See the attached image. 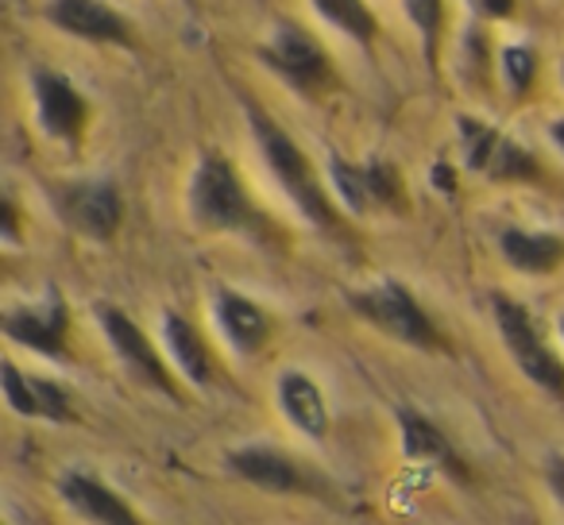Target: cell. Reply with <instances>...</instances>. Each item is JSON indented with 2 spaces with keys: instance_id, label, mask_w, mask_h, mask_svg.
Here are the masks:
<instances>
[{
  "instance_id": "cell-1",
  "label": "cell",
  "mask_w": 564,
  "mask_h": 525,
  "mask_svg": "<svg viewBox=\"0 0 564 525\" xmlns=\"http://www.w3.org/2000/svg\"><path fill=\"white\" fill-rule=\"evenodd\" d=\"M248 120H251V128H256V140H259V151H263L267 166H271V174L282 182V189L291 194V201L302 209V217H310L317 228L337 232L340 228L337 209L329 205V197H325L322 182H317L314 166H310V158L302 155L299 143L282 132L263 109H256V105H248Z\"/></svg>"
},
{
  "instance_id": "cell-2",
  "label": "cell",
  "mask_w": 564,
  "mask_h": 525,
  "mask_svg": "<svg viewBox=\"0 0 564 525\" xmlns=\"http://www.w3.org/2000/svg\"><path fill=\"white\" fill-rule=\"evenodd\" d=\"M189 212L209 232H243L267 236V220L243 194L232 163L225 155H205L189 182Z\"/></svg>"
},
{
  "instance_id": "cell-3",
  "label": "cell",
  "mask_w": 564,
  "mask_h": 525,
  "mask_svg": "<svg viewBox=\"0 0 564 525\" xmlns=\"http://www.w3.org/2000/svg\"><path fill=\"white\" fill-rule=\"evenodd\" d=\"M352 309L360 317H368L376 329H383L387 337L402 340L410 348H422V352H437L441 332L437 325L425 317V309L414 302V294L399 283H379L364 294H352Z\"/></svg>"
},
{
  "instance_id": "cell-4",
  "label": "cell",
  "mask_w": 564,
  "mask_h": 525,
  "mask_svg": "<svg viewBox=\"0 0 564 525\" xmlns=\"http://www.w3.org/2000/svg\"><path fill=\"white\" fill-rule=\"evenodd\" d=\"M491 309H495V321H499L502 344H507V352L514 356L518 368L525 371V379H533V383L545 386L549 394H561L564 398V363L556 360V356L549 352L545 340H541L530 309L518 306V302L507 298V294H495Z\"/></svg>"
},
{
  "instance_id": "cell-5",
  "label": "cell",
  "mask_w": 564,
  "mask_h": 525,
  "mask_svg": "<svg viewBox=\"0 0 564 525\" xmlns=\"http://www.w3.org/2000/svg\"><path fill=\"white\" fill-rule=\"evenodd\" d=\"M101 325L105 332H109V344L117 348V356L124 360V368L132 371L140 383L155 386V391H163L166 398L178 402V383H174V375L166 371V363L159 360L155 344H151L148 337L140 332V325L132 321V317H124L120 309H101Z\"/></svg>"
},
{
  "instance_id": "cell-6",
  "label": "cell",
  "mask_w": 564,
  "mask_h": 525,
  "mask_svg": "<svg viewBox=\"0 0 564 525\" xmlns=\"http://www.w3.org/2000/svg\"><path fill=\"white\" fill-rule=\"evenodd\" d=\"M267 63L282 74L286 81H294L299 89H322L333 78V66L325 58V51L310 40L302 28L282 24L267 43Z\"/></svg>"
},
{
  "instance_id": "cell-7",
  "label": "cell",
  "mask_w": 564,
  "mask_h": 525,
  "mask_svg": "<svg viewBox=\"0 0 564 525\" xmlns=\"http://www.w3.org/2000/svg\"><path fill=\"white\" fill-rule=\"evenodd\" d=\"M63 212L89 240H112L124 220V201L112 182H82L63 194Z\"/></svg>"
},
{
  "instance_id": "cell-8",
  "label": "cell",
  "mask_w": 564,
  "mask_h": 525,
  "mask_svg": "<svg viewBox=\"0 0 564 525\" xmlns=\"http://www.w3.org/2000/svg\"><path fill=\"white\" fill-rule=\"evenodd\" d=\"M47 17H51V24L78 35V40L117 43V47L132 43V28H128L105 0H51Z\"/></svg>"
},
{
  "instance_id": "cell-9",
  "label": "cell",
  "mask_w": 564,
  "mask_h": 525,
  "mask_svg": "<svg viewBox=\"0 0 564 525\" xmlns=\"http://www.w3.org/2000/svg\"><path fill=\"white\" fill-rule=\"evenodd\" d=\"M58 494L94 525H143V517L109 483H101L89 471H66L58 479Z\"/></svg>"
},
{
  "instance_id": "cell-10",
  "label": "cell",
  "mask_w": 564,
  "mask_h": 525,
  "mask_svg": "<svg viewBox=\"0 0 564 525\" xmlns=\"http://www.w3.org/2000/svg\"><path fill=\"white\" fill-rule=\"evenodd\" d=\"M228 468H232L240 479H248L251 486H259V491H271V494L310 491L299 463H294L286 452H279V448H263V445L232 448V452H228Z\"/></svg>"
},
{
  "instance_id": "cell-11",
  "label": "cell",
  "mask_w": 564,
  "mask_h": 525,
  "mask_svg": "<svg viewBox=\"0 0 564 525\" xmlns=\"http://www.w3.org/2000/svg\"><path fill=\"white\" fill-rule=\"evenodd\" d=\"M66 325H70V314H66L63 298H51L47 306H28V309H12L4 314V332H9L17 344L32 348V352L43 356H63L66 352Z\"/></svg>"
},
{
  "instance_id": "cell-12",
  "label": "cell",
  "mask_w": 564,
  "mask_h": 525,
  "mask_svg": "<svg viewBox=\"0 0 564 525\" xmlns=\"http://www.w3.org/2000/svg\"><path fill=\"white\" fill-rule=\"evenodd\" d=\"M399 425H402V448H406L410 460L430 463V468H437V471H445V475L468 483L471 471H468V463H464V456L448 445V437L430 422V417L414 414V409H402Z\"/></svg>"
},
{
  "instance_id": "cell-13",
  "label": "cell",
  "mask_w": 564,
  "mask_h": 525,
  "mask_svg": "<svg viewBox=\"0 0 564 525\" xmlns=\"http://www.w3.org/2000/svg\"><path fill=\"white\" fill-rule=\"evenodd\" d=\"M35 105H40V124L55 140H78L86 128V101L70 81L55 78V74H40L35 78Z\"/></svg>"
},
{
  "instance_id": "cell-14",
  "label": "cell",
  "mask_w": 564,
  "mask_h": 525,
  "mask_svg": "<svg viewBox=\"0 0 564 525\" xmlns=\"http://www.w3.org/2000/svg\"><path fill=\"white\" fill-rule=\"evenodd\" d=\"M213 314H217L220 332H225L236 352H248V356L259 352V348L267 344V337H271V321H267L263 309L236 291H217Z\"/></svg>"
},
{
  "instance_id": "cell-15",
  "label": "cell",
  "mask_w": 564,
  "mask_h": 525,
  "mask_svg": "<svg viewBox=\"0 0 564 525\" xmlns=\"http://www.w3.org/2000/svg\"><path fill=\"white\" fill-rule=\"evenodd\" d=\"M279 402L282 414L291 417V425L306 437L322 440L329 433V409H325V398L317 391V383L302 371H286L279 379Z\"/></svg>"
},
{
  "instance_id": "cell-16",
  "label": "cell",
  "mask_w": 564,
  "mask_h": 525,
  "mask_svg": "<svg viewBox=\"0 0 564 525\" xmlns=\"http://www.w3.org/2000/svg\"><path fill=\"white\" fill-rule=\"evenodd\" d=\"M163 340L171 360L178 363V371L189 379L194 386H209L217 379V363H213V352L205 348V340L197 337V329L178 314L163 317Z\"/></svg>"
},
{
  "instance_id": "cell-17",
  "label": "cell",
  "mask_w": 564,
  "mask_h": 525,
  "mask_svg": "<svg viewBox=\"0 0 564 525\" xmlns=\"http://www.w3.org/2000/svg\"><path fill=\"white\" fill-rule=\"evenodd\" d=\"M499 248L507 263L525 275H549L564 259V243L549 232H522V228H507L499 236Z\"/></svg>"
},
{
  "instance_id": "cell-18",
  "label": "cell",
  "mask_w": 564,
  "mask_h": 525,
  "mask_svg": "<svg viewBox=\"0 0 564 525\" xmlns=\"http://www.w3.org/2000/svg\"><path fill=\"white\" fill-rule=\"evenodd\" d=\"M484 174H487V178H495V182H533L541 171H538V163H533L530 151L518 147V143L507 140V135H499V143H495Z\"/></svg>"
},
{
  "instance_id": "cell-19",
  "label": "cell",
  "mask_w": 564,
  "mask_h": 525,
  "mask_svg": "<svg viewBox=\"0 0 564 525\" xmlns=\"http://www.w3.org/2000/svg\"><path fill=\"white\" fill-rule=\"evenodd\" d=\"M314 4L325 20H333V24L352 35V40H360V43L376 40V17L368 12L364 0H314Z\"/></svg>"
},
{
  "instance_id": "cell-20",
  "label": "cell",
  "mask_w": 564,
  "mask_h": 525,
  "mask_svg": "<svg viewBox=\"0 0 564 525\" xmlns=\"http://www.w3.org/2000/svg\"><path fill=\"white\" fill-rule=\"evenodd\" d=\"M329 178L337 186L340 201L352 212H371V194H368V178H364V166H352L345 158H333L329 163Z\"/></svg>"
},
{
  "instance_id": "cell-21",
  "label": "cell",
  "mask_w": 564,
  "mask_h": 525,
  "mask_svg": "<svg viewBox=\"0 0 564 525\" xmlns=\"http://www.w3.org/2000/svg\"><path fill=\"white\" fill-rule=\"evenodd\" d=\"M460 140H464V158H468L471 171L484 174L487 171V158H491L495 143H499V132L471 117H460Z\"/></svg>"
},
{
  "instance_id": "cell-22",
  "label": "cell",
  "mask_w": 564,
  "mask_h": 525,
  "mask_svg": "<svg viewBox=\"0 0 564 525\" xmlns=\"http://www.w3.org/2000/svg\"><path fill=\"white\" fill-rule=\"evenodd\" d=\"M28 386H32V406L35 417H47V422H70V394L58 383H47V379H32L28 375Z\"/></svg>"
},
{
  "instance_id": "cell-23",
  "label": "cell",
  "mask_w": 564,
  "mask_h": 525,
  "mask_svg": "<svg viewBox=\"0 0 564 525\" xmlns=\"http://www.w3.org/2000/svg\"><path fill=\"white\" fill-rule=\"evenodd\" d=\"M502 70H507L510 89H514V94H525L533 74H538V58H533V51H525V47H507L502 51Z\"/></svg>"
},
{
  "instance_id": "cell-24",
  "label": "cell",
  "mask_w": 564,
  "mask_h": 525,
  "mask_svg": "<svg viewBox=\"0 0 564 525\" xmlns=\"http://www.w3.org/2000/svg\"><path fill=\"white\" fill-rule=\"evenodd\" d=\"M406 12L417 24V32L425 35V43H433V35L441 28V0H406Z\"/></svg>"
},
{
  "instance_id": "cell-25",
  "label": "cell",
  "mask_w": 564,
  "mask_h": 525,
  "mask_svg": "<svg viewBox=\"0 0 564 525\" xmlns=\"http://www.w3.org/2000/svg\"><path fill=\"white\" fill-rule=\"evenodd\" d=\"M545 475H549V491H553L556 499L564 502V456H556V460L549 463V471H545Z\"/></svg>"
},
{
  "instance_id": "cell-26",
  "label": "cell",
  "mask_w": 564,
  "mask_h": 525,
  "mask_svg": "<svg viewBox=\"0 0 564 525\" xmlns=\"http://www.w3.org/2000/svg\"><path fill=\"white\" fill-rule=\"evenodd\" d=\"M4 236H9L12 243L20 240V232H17V205H12V201H4Z\"/></svg>"
},
{
  "instance_id": "cell-27",
  "label": "cell",
  "mask_w": 564,
  "mask_h": 525,
  "mask_svg": "<svg viewBox=\"0 0 564 525\" xmlns=\"http://www.w3.org/2000/svg\"><path fill=\"white\" fill-rule=\"evenodd\" d=\"M479 4H484V12H491V17H507L514 0H479Z\"/></svg>"
},
{
  "instance_id": "cell-28",
  "label": "cell",
  "mask_w": 564,
  "mask_h": 525,
  "mask_svg": "<svg viewBox=\"0 0 564 525\" xmlns=\"http://www.w3.org/2000/svg\"><path fill=\"white\" fill-rule=\"evenodd\" d=\"M433 174H437V182H441V186H445L448 194H453V171H448V166H437V171H433Z\"/></svg>"
},
{
  "instance_id": "cell-29",
  "label": "cell",
  "mask_w": 564,
  "mask_h": 525,
  "mask_svg": "<svg viewBox=\"0 0 564 525\" xmlns=\"http://www.w3.org/2000/svg\"><path fill=\"white\" fill-rule=\"evenodd\" d=\"M549 135H553V143H556V147L564 151V120H556V124L549 128Z\"/></svg>"
},
{
  "instance_id": "cell-30",
  "label": "cell",
  "mask_w": 564,
  "mask_h": 525,
  "mask_svg": "<svg viewBox=\"0 0 564 525\" xmlns=\"http://www.w3.org/2000/svg\"><path fill=\"white\" fill-rule=\"evenodd\" d=\"M561 337H564V317H561Z\"/></svg>"
}]
</instances>
